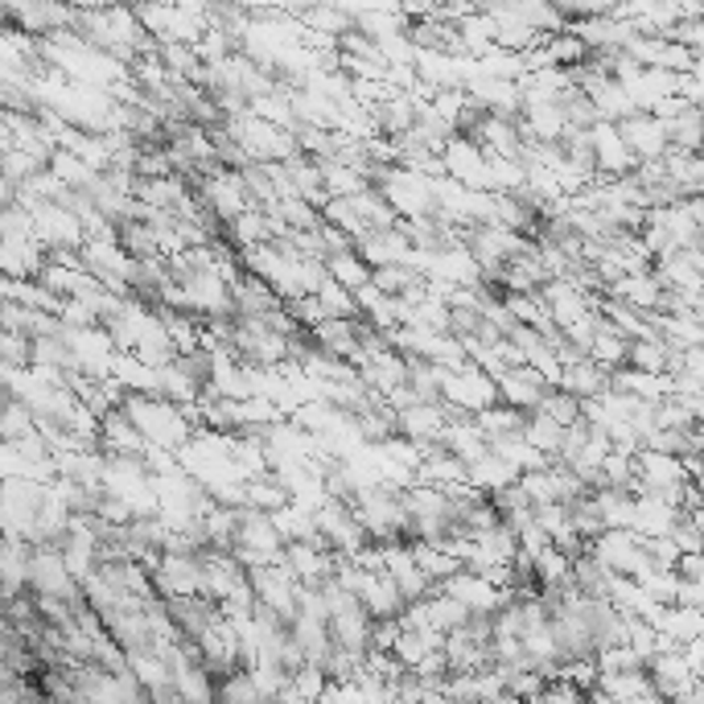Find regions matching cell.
Here are the masks:
<instances>
[{
  "instance_id": "obj_1",
  "label": "cell",
  "mask_w": 704,
  "mask_h": 704,
  "mask_svg": "<svg viewBox=\"0 0 704 704\" xmlns=\"http://www.w3.org/2000/svg\"><path fill=\"white\" fill-rule=\"evenodd\" d=\"M120 408L128 413V420L137 425L145 437H149V446H161V449H177L186 446L189 437H194V416L186 413V404H177L170 395L161 392H124Z\"/></svg>"
},
{
  "instance_id": "obj_2",
  "label": "cell",
  "mask_w": 704,
  "mask_h": 704,
  "mask_svg": "<svg viewBox=\"0 0 704 704\" xmlns=\"http://www.w3.org/2000/svg\"><path fill=\"white\" fill-rule=\"evenodd\" d=\"M350 503H355V511H359L362 528L371 532V540H408V503H404V486L376 482V486H362Z\"/></svg>"
},
{
  "instance_id": "obj_3",
  "label": "cell",
  "mask_w": 704,
  "mask_h": 704,
  "mask_svg": "<svg viewBox=\"0 0 704 704\" xmlns=\"http://www.w3.org/2000/svg\"><path fill=\"white\" fill-rule=\"evenodd\" d=\"M285 535L276 528L273 511H264V507H240V535H235V556H240L247 568L256 565H280V556H285Z\"/></svg>"
},
{
  "instance_id": "obj_4",
  "label": "cell",
  "mask_w": 704,
  "mask_h": 704,
  "mask_svg": "<svg viewBox=\"0 0 704 704\" xmlns=\"http://www.w3.org/2000/svg\"><path fill=\"white\" fill-rule=\"evenodd\" d=\"M446 367V362H441ZM441 400L453 404V408H465V413H486L503 404L498 400V379L486 376L478 362H462V367H446L441 371Z\"/></svg>"
},
{
  "instance_id": "obj_5",
  "label": "cell",
  "mask_w": 704,
  "mask_h": 704,
  "mask_svg": "<svg viewBox=\"0 0 704 704\" xmlns=\"http://www.w3.org/2000/svg\"><path fill=\"white\" fill-rule=\"evenodd\" d=\"M30 589L37 598H67V601H79L86 598L83 593V581L70 573L67 556L58 544H34V556H30Z\"/></svg>"
},
{
  "instance_id": "obj_6",
  "label": "cell",
  "mask_w": 704,
  "mask_h": 704,
  "mask_svg": "<svg viewBox=\"0 0 704 704\" xmlns=\"http://www.w3.org/2000/svg\"><path fill=\"white\" fill-rule=\"evenodd\" d=\"M153 581L161 598H194L203 593V549H170L161 552V561L153 565Z\"/></svg>"
},
{
  "instance_id": "obj_7",
  "label": "cell",
  "mask_w": 704,
  "mask_h": 704,
  "mask_svg": "<svg viewBox=\"0 0 704 704\" xmlns=\"http://www.w3.org/2000/svg\"><path fill=\"white\" fill-rule=\"evenodd\" d=\"M247 581H252V589H256L259 605L276 610V614L292 626V619L301 614V581L292 577L289 568L285 565H256V568H247Z\"/></svg>"
},
{
  "instance_id": "obj_8",
  "label": "cell",
  "mask_w": 704,
  "mask_h": 704,
  "mask_svg": "<svg viewBox=\"0 0 704 704\" xmlns=\"http://www.w3.org/2000/svg\"><path fill=\"white\" fill-rule=\"evenodd\" d=\"M441 161H446V173L458 177L462 186L470 189H491V157H486V145L478 137H465V132H453L441 149Z\"/></svg>"
},
{
  "instance_id": "obj_9",
  "label": "cell",
  "mask_w": 704,
  "mask_h": 704,
  "mask_svg": "<svg viewBox=\"0 0 704 704\" xmlns=\"http://www.w3.org/2000/svg\"><path fill=\"white\" fill-rule=\"evenodd\" d=\"M552 392V379L532 367V362H511L503 376H498V400L511 404V408H523V413H535L544 404V395Z\"/></svg>"
},
{
  "instance_id": "obj_10",
  "label": "cell",
  "mask_w": 704,
  "mask_h": 704,
  "mask_svg": "<svg viewBox=\"0 0 704 704\" xmlns=\"http://www.w3.org/2000/svg\"><path fill=\"white\" fill-rule=\"evenodd\" d=\"M280 565L289 568L297 581L305 585H322L334 577V568H338V552L322 544V540H289L285 544V556H280Z\"/></svg>"
},
{
  "instance_id": "obj_11",
  "label": "cell",
  "mask_w": 704,
  "mask_h": 704,
  "mask_svg": "<svg viewBox=\"0 0 704 704\" xmlns=\"http://www.w3.org/2000/svg\"><path fill=\"white\" fill-rule=\"evenodd\" d=\"M449 429V416L441 404H429V400H413L404 408H395V432L408 437L416 446H437Z\"/></svg>"
},
{
  "instance_id": "obj_12",
  "label": "cell",
  "mask_w": 704,
  "mask_h": 704,
  "mask_svg": "<svg viewBox=\"0 0 704 704\" xmlns=\"http://www.w3.org/2000/svg\"><path fill=\"white\" fill-rule=\"evenodd\" d=\"M593 153H598V177H626L638 170L635 149L626 145L622 128L614 120L593 124Z\"/></svg>"
},
{
  "instance_id": "obj_13",
  "label": "cell",
  "mask_w": 704,
  "mask_h": 704,
  "mask_svg": "<svg viewBox=\"0 0 704 704\" xmlns=\"http://www.w3.org/2000/svg\"><path fill=\"white\" fill-rule=\"evenodd\" d=\"M619 128L622 137H626V145L635 149L638 161H655V157L671 153L668 124H663V116H655V112H635V116L619 120Z\"/></svg>"
},
{
  "instance_id": "obj_14",
  "label": "cell",
  "mask_w": 704,
  "mask_h": 704,
  "mask_svg": "<svg viewBox=\"0 0 704 704\" xmlns=\"http://www.w3.org/2000/svg\"><path fill=\"white\" fill-rule=\"evenodd\" d=\"M50 259V247L37 235H4L0 243V268L4 276H37Z\"/></svg>"
},
{
  "instance_id": "obj_15",
  "label": "cell",
  "mask_w": 704,
  "mask_h": 704,
  "mask_svg": "<svg viewBox=\"0 0 704 704\" xmlns=\"http://www.w3.org/2000/svg\"><path fill=\"white\" fill-rule=\"evenodd\" d=\"M100 449L104 453H128V458H145L149 453V437L128 420L124 408H112L100 420Z\"/></svg>"
},
{
  "instance_id": "obj_16",
  "label": "cell",
  "mask_w": 704,
  "mask_h": 704,
  "mask_svg": "<svg viewBox=\"0 0 704 704\" xmlns=\"http://www.w3.org/2000/svg\"><path fill=\"white\" fill-rule=\"evenodd\" d=\"M519 124L532 140H565L568 137V112L561 100H532L519 112Z\"/></svg>"
},
{
  "instance_id": "obj_17",
  "label": "cell",
  "mask_w": 704,
  "mask_h": 704,
  "mask_svg": "<svg viewBox=\"0 0 704 704\" xmlns=\"http://www.w3.org/2000/svg\"><path fill=\"white\" fill-rule=\"evenodd\" d=\"M610 383H614V371L598 362L593 355H581V359L565 362V371H561V388L573 395H581V400H598L601 392H610Z\"/></svg>"
},
{
  "instance_id": "obj_18",
  "label": "cell",
  "mask_w": 704,
  "mask_h": 704,
  "mask_svg": "<svg viewBox=\"0 0 704 704\" xmlns=\"http://www.w3.org/2000/svg\"><path fill=\"white\" fill-rule=\"evenodd\" d=\"M359 598L367 601V610H371L376 619H400V614H404V605H408L404 589L395 585V577L388 573V568H376V573L367 577Z\"/></svg>"
},
{
  "instance_id": "obj_19",
  "label": "cell",
  "mask_w": 704,
  "mask_h": 704,
  "mask_svg": "<svg viewBox=\"0 0 704 704\" xmlns=\"http://www.w3.org/2000/svg\"><path fill=\"white\" fill-rule=\"evenodd\" d=\"M376 128L383 137H404L416 128V95L413 91H392L388 100H379L376 107Z\"/></svg>"
},
{
  "instance_id": "obj_20",
  "label": "cell",
  "mask_w": 704,
  "mask_h": 704,
  "mask_svg": "<svg viewBox=\"0 0 704 704\" xmlns=\"http://www.w3.org/2000/svg\"><path fill=\"white\" fill-rule=\"evenodd\" d=\"M519 482V470L503 453L495 449H486L482 458L470 462V486H478L482 495H498V491H507V486H516Z\"/></svg>"
},
{
  "instance_id": "obj_21",
  "label": "cell",
  "mask_w": 704,
  "mask_h": 704,
  "mask_svg": "<svg viewBox=\"0 0 704 704\" xmlns=\"http://www.w3.org/2000/svg\"><path fill=\"white\" fill-rule=\"evenodd\" d=\"M663 124H668L671 149H680V153H704V112L696 104H684L680 112L663 116Z\"/></svg>"
},
{
  "instance_id": "obj_22",
  "label": "cell",
  "mask_w": 704,
  "mask_h": 704,
  "mask_svg": "<svg viewBox=\"0 0 704 704\" xmlns=\"http://www.w3.org/2000/svg\"><path fill=\"white\" fill-rule=\"evenodd\" d=\"M523 432H528V441H532L535 449H544L549 458H561L568 429L556 420V416L544 413V408H535V413H528V425H523Z\"/></svg>"
},
{
  "instance_id": "obj_23",
  "label": "cell",
  "mask_w": 704,
  "mask_h": 704,
  "mask_svg": "<svg viewBox=\"0 0 704 704\" xmlns=\"http://www.w3.org/2000/svg\"><path fill=\"white\" fill-rule=\"evenodd\" d=\"M50 173L58 177V182H67L70 189H86L104 170H95L91 161H83L79 153H70V149H62V145H58V149H54V157H50Z\"/></svg>"
},
{
  "instance_id": "obj_24",
  "label": "cell",
  "mask_w": 704,
  "mask_h": 704,
  "mask_svg": "<svg viewBox=\"0 0 704 704\" xmlns=\"http://www.w3.org/2000/svg\"><path fill=\"white\" fill-rule=\"evenodd\" d=\"M322 177H326V194L330 198H350V194H362L371 186V177L346 161H322Z\"/></svg>"
},
{
  "instance_id": "obj_25",
  "label": "cell",
  "mask_w": 704,
  "mask_h": 704,
  "mask_svg": "<svg viewBox=\"0 0 704 704\" xmlns=\"http://www.w3.org/2000/svg\"><path fill=\"white\" fill-rule=\"evenodd\" d=\"M301 21L310 25L313 34H330V37H343L355 30V18H350L346 9H338V4H330V0H318L313 9H305Z\"/></svg>"
},
{
  "instance_id": "obj_26",
  "label": "cell",
  "mask_w": 704,
  "mask_h": 704,
  "mask_svg": "<svg viewBox=\"0 0 704 704\" xmlns=\"http://www.w3.org/2000/svg\"><path fill=\"white\" fill-rule=\"evenodd\" d=\"M326 268H330L334 280H343L346 289H355V292H359L362 285H371V273H376V268H371L355 247H346V252H338V256H330Z\"/></svg>"
},
{
  "instance_id": "obj_27",
  "label": "cell",
  "mask_w": 704,
  "mask_h": 704,
  "mask_svg": "<svg viewBox=\"0 0 704 704\" xmlns=\"http://www.w3.org/2000/svg\"><path fill=\"white\" fill-rule=\"evenodd\" d=\"M318 301H322L326 318H362L359 292L346 289L343 280H334V276H326V280H322V289H318Z\"/></svg>"
},
{
  "instance_id": "obj_28",
  "label": "cell",
  "mask_w": 704,
  "mask_h": 704,
  "mask_svg": "<svg viewBox=\"0 0 704 704\" xmlns=\"http://www.w3.org/2000/svg\"><path fill=\"white\" fill-rule=\"evenodd\" d=\"M540 408H544L549 416H556V420L568 429V425H577V420L585 416V400H581V395L565 392L561 383H552V392L544 395V404H540Z\"/></svg>"
},
{
  "instance_id": "obj_29",
  "label": "cell",
  "mask_w": 704,
  "mask_h": 704,
  "mask_svg": "<svg viewBox=\"0 0 704 704\" xmlns=\"http://www.w3.org/2000/svg\"><path fill=\"white\" fill-rule=\"evenodd\" d=\"M219 701H264L252 668H240L231 671V676H223V680H219Z\"/></svg>"
},
{
  "instance_id": "obj_30",
  "label": "cell",
  "mask_w": 704,
  "mask_h": 704,
  "mask_svg": "<svg viewBox=\"0 0 704 704\" xmlns=\"http://www.w3.org/2000/svg\"><path fill=\"white\" fill-rule=\"evenodd\" d=\"M0 355L9 367H30L34 362V338L25 330H4L0 334Z\"/></svg>"
},
{
  "instance_id": "obj_31",
  "label": "cell",
  "mask_w": 704,
  "mask_h": 704,
  "mask_svg": "<svg viewBox=\"0 0 704 704\" xmlns=\"http://www.w3.org/2000/svg\"><path fill=\"white\" fill-rule=\"evenodd\" d=\"M74 9H112V4H120V0H70Z\"/></svg>"
}]
</instances>
